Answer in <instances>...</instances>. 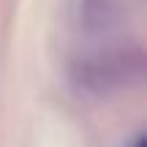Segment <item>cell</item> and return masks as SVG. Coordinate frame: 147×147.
Returning a JSON list of instances; mask_svg holds the SVG:
<instances>
[{
    "label": "cell",
    "instance_id": "1",
    "mask_svg": "<svg viewBox=\"0 0 147 147\" xmlns=\"http://www.w3.org/2000/svg\"><path fill=\"white\" fill-rule=\"evenodd\" d=\"M144 76V55L139 44H104L71 63V82L79 93L106 98L136 87Z\"/></svg>",
    "mask_w": 147,
    "mask_h": 147
},
{
    "label": "cell",
    "instance_id": "2",
    "mask_svg": "<svg viewBox=\"0 0 147 147\" xmlns=\"http://www.w3.org/2000/svg\"><path fill=\"white\" fill-rule=\"evenodd\" d=\"M68 19L82 36H109L123 22V0H68Z\"/></svg>",
    "mask_w": 147,
    "mask_h": 147
},
{
    "label": "cell",
    "instance_id": "3",
    "mask_svg": "<svg viewBox=\"0 0 147 147\" xmlns=\"http://www.w3.org/2000/svg\"><path fill=\"white\" fill-rule=\"evenodd\" d=\"M131 147H144V136H142V134H139V136L134 139V144H131Z\"/></svg>",
    "mask_w": 147,
    "mask_h": 147
}]
</instances>
